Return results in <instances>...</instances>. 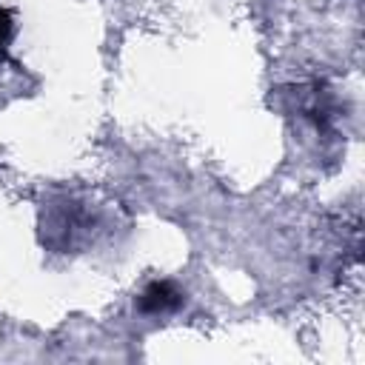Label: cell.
<instances>
[{
    "label": "cell",
    "mask_w": 365,
    "mask_h": 365,
    "mask_svg": "<svg viewBox=\"0 0 365 365\" xmlns=\"http://www.w3.org/2000/svg\"><path fill=\"white\" fill-rule=\"evenodd\" d=\"M11 37H14V17L9 9L0 6V63L9 57V46H11Z\"/></svg>",
    "instance_id": "cell-2"
},
{
    "label": "cell",
    "mask_w": 365,
    "mask_h": 365,
    "mask_svg": "<svg viewBox=\"0 0 365 365\" xmlns=\"http://www.w3.org/2000/svg\"><path fill=\"white\" fill-rule=\"evenodd\" d=\"M185 302V294L171 279H154L137 294V311L145 317H165L180 311Z\"/></svg>",
    "instance_id": "cell-1"
}]
</instances>
